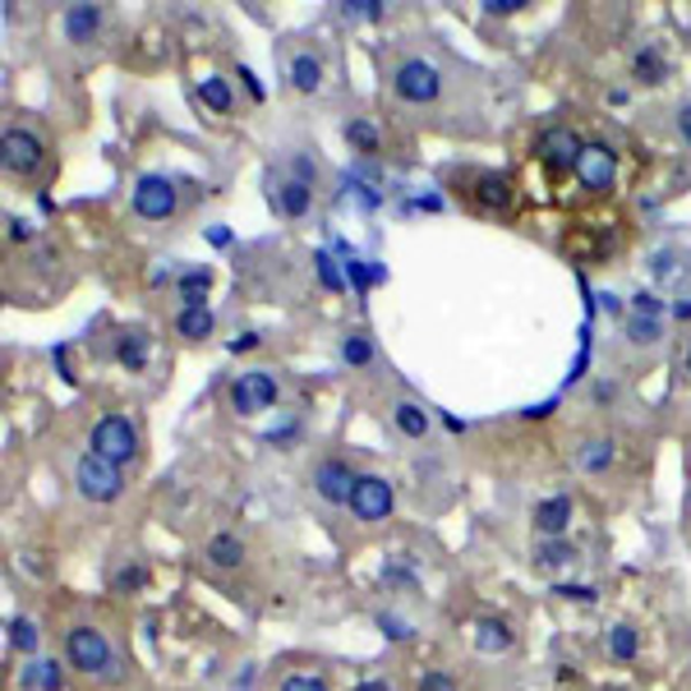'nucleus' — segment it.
I'll return each instance as SVG.
<instances>
[{
  "instance_id": "f257e3e1",
  "label": "nucleus",
  "mask_w": 691,
  "mask_h": 691,
  "mask_svg": "<svg viewBox=\"0 0 691 691\" xmlns=\"http://www.w3.org/2000/svg\"><path fill=\"white\" fill-rule=\"evenodd\" d=\"M66 654H70V664L83 669V673H102V678L116 673V654H111V645H107V637L98 632V627H74V632L66 637Z\"/></svg>"
},
{
  "instance_id": "f03ea898",
  "label": "nucleus",
  "mask_w": 691,
  "mask_h": 691,
  "mask_svg": "<svg viewBox=\"0 0 691 691\" xmlns=\"http://www.w3.org/2000/svg\"><path fill=\"white\" fill-rule=\"evenodd\" d=\"M392 88L401 102H433L443 92V74H438L433 60L415 56V60H401L397 74H392Z\"/></svg>"
},
{
  "instance_id": "7ed1b4c3",
  "label": "nucleus",
  "mask_w": 691,
  "mask_h": 691,
  "mask_svg": "<svg viewBox=\"0 0 691 691\" xmlns=\"http://www.w3.org/2000/svg\"><path fill=\"white\" fill-rule=\"evenodd\" d=\"M74 484L92 502H111V498H120V484L124 480H120V465L116 461H107L98 452H83L79 465H74Z\"/></svg>"
},
{
  "instance_id": "20e7f679",
  "label": "nucleus",
  "mask_w": 691,
  "mask_h": 691,
  "mask_svg": "<svg viewBox=\"0 0 691 691\" xmlns=\"http://www.w3.org/2000/svg\"><path fill=\"white\" fill-rule=\"evenodd\" d=\"M92 452L116 461V465H124L139 452V429L124 415H107V420H98V429H92Z\"/></svg>"
},
{
  "instance_id": "39448f33",
  "label": "nucleus",
  "mask_w": 691,
  "mask_h": 691,
  "mask_svg": "<svg viewBox=\"0 0 691 691\" xmlns=\"http://www.w3.org/2000/svg\"><path fill=\"white\" fill-rule=\"evenodd\" d=\"M0 162H6L10 176H33L47 162V148L33 130H6V139H0Z\"/></svg>"
},
{
  "instance_id": "423d86ee",
  "label": "nucleus",
  "mask_w": 691,
  "mask_h": 691,
  "mask_svg": "<svg viewBox=\"0 0 691 691\" xmlns=\"http://www.w3.org/2000/svg\"><path fill=\"white\" fill-rule=\"evenodd\" d=\"M277 401V379L268 369H249L240 373V379L231 383V405L240 415H254V411H268V405Z\"/></svg>"
},
{
  "instance_id": "0eeeda50",
  "label": "nucleus",
  "mask_w": 691,
  "mask_h": 691,
  "mask_svg": "<svg viewBox=\"0 0 691 691\" xmlns=\"http://www.w3.org/2000/svg\"><path fill=\"white\" fill-rule=\"evenodd\" d=\"M134 212L148 217V222H167L176 212V184L167 176H143L134 184Z\"/></svg>"
},
{
  "instance_id": "6e6552de",
  "label": "nucleus",
  "mask_w": 691,
  "mask_h": 691,
  "mask_svg": "<svg viewBox=\"0 0 691 691\" xmlns=\"http://www.w3.org/2000/svg\"><path fill=\"white\" fill-rule=\"evenodd\" d=\"M351 512L360 521H383L392 512V484L383 475H360V484L351 493Z\"/></svg>"
},
{
  "instance_id": "1a4fd4ad",
  "label": "nucleus",
  "mask_w": 691,
  "mask_h": 691,
  "mask_svg": "<svg viewBox=\"0 0 691 691\" xmlns=\"http://www.w3.org/2000/svg\"><path fill=\"white\" fill-rule=\"evenodd\" d=\"M613 171H618L613 148H604V143H585V148H581V157H577V180L585 184V190H609V184H613Z\"/></svg>"
},
{
  "instance_id": "9d476101",
  "label": "nucleus",
  "mask_w": 691,
  "mask_h": 691,
  "mask_svg": "<svg viewBox=\"0 0 691 691\" xmlns=\"http://www.w3.org/2000/svg\"><path fill=\"white\" fill-rule=\"evenodd\" d=\"M581 139L568 130V124H549V130L540 134V157L549 167H558V171H577V157H581Z\"/></svg>"
},
{
  "instance_id": "9b49d317",
  "label": "nucleus",
  "mask_w": 691,
  "mask_h": 691,
  "mask_svg": "<svg viewBox=\"0 0 691 691\" xmlns=\"http://www.w3.org/2000/svg\"><path fill=\"white\" fill-rule=\"evenodd\" d=\"M313 484H319V493L328 502H351L360 475H351V465H345V461H323L319 470H313Z\"/></svg>"
},
{
  "instance_id": "f8f14e48",
  "label": "nucleus",
  "mask_w": 691,
  "mask_h": 691,
  "mask_svg": "<svg viewBox=\"0 0 691 691\" xmlns=\"http://www.w3.org/2000/svg\"><path fill=\"white\" fill-rule=\"evenodd\" d=\"M568 521H572V498H544L535 508V530L549 540H558L568 530Z\"/></svg>"
},
{
  "instance_id": "ddd939ff",
  "label": "nucleus",
  "mask_w": 691,
  "mask_h": 691,
  "mask_svg": "<svg viewBox=\"0 0 691 691\" xmlns=\"http://www.w3.org/2000/svg\"><path fill=\"white\" fill-rule=\"evenodd\" d=\"M60 23H66L70 42H92V38H98V28H102V10L98 6H70Z\"/></svg>"
},
{
  "instance_id": "4468645a",
  "label": "nucleus",
  "mask_w": 691,
  "mask_h": 691,
  "mask_svg": "<svg viewBox=\"0 0 691 691\" xmlns=\"http://www.w3.org/2000/svg\"><path fill=\"white\" fill-rule=\"evenodd\" d=\"M28 691H60L66 687V673H60L56 659H38V664H28L23 678H19Z\"/></svg>"
},
{
  "instance_id": "2eb2a0df",
  "label": "nucleus",
  "mask_w": 691,
  "mask_h": 691,
  "mask_svg": "<svg viewBox=\"0 0 691 691\" xmlns=\"http://www.w3.org/2000/svg\"><path fill=\"white\" fill-rule=\"evenodd\" d=\"M176 332L190 337V341L208 337V332H212V309H208L203 300H199V304H184V309L176 313Z\"/></svg>"
},
{
  "instance_id": "dca6fc26",
  "label": "nucleus",
  "mask_w": 691,
  "mask_h": 691,
  "mask_svg": "<svg viewBox=\"0 0 691 691\" xmlns=\"http://www.w3.org/2000/svg\"><path fill=\"white\" fill-rule=\"evenodd\" d=\"M475 645H480L484 654H498V650H508V645H512V632H508V622H498V618H484V622L475 627Z\"/></svg>"
},
{
  "instance_id": "f3484780",
  "label": "nucleus",
  "mask_w": 691,
  "mask_h": 691,
  "mask_svg": "<svg viewBox=\"0 0 691 691\" xmlns=\"http://www.w3.org/2000/svg\"><path fill=\"white\" fill-rule=\"evenodd\" d=\"M277 203H281V212H287V217H304L309 203H313V194H309L304 180H287V184L277 190Z\"/></svg>"
},
{
  "instance_id": "a211bd4d",
  "label": "nucleus",
  "mask_w": 691,
  "mask_h": 691,
  "mask_svg": "<svg viewBox=\"0 0 691 691\" xmlns=\"http://www.w3.org/2000/svg\"><path fill=\"white\" fill-rule=\"evenodd\" d=\"M116 360H120L124 369H143V364H148V337H143V332H124L120 345H116Z\"/></svg>"
},
{
  "instance_id": "6ab92c4d",
  "label": "nucleus",
  "mask_w": 691,
  "mask_h": 691,
  "mask_svg": "<svg viewBox=\"0 0 691 691\" xmlns=\"http://www.w3.org/2000/svg\"><path fill=\"white\" fill-rule=\"evenodd\" d=\"M480 203H484V208H508V203H512V184H508V176L484 171V176H480Z\"/></svg>"
},
{
  "instance_id": "aec40b11",
  "label": "nucleus",
  "mask_w": 691,
  "mask_h": 691,
  "mask_svg": "<svg viewBox=\"0 0 691 691\" xmlns=\"http://www.w3.org/2000/svg\"><path fill=\"white\" fill-rule=\"evenodd\" d=\"M291 83H296L300 92H313V88L323 83V66H319L313 56H296V60H291Z\"/></svg>"
},
{
  "instance_id": "412c9836",
  "label": "nucleus",
  "mask_w": 691,
  "mask_h": 691,
  "mask_svg": "<svg viewBox=\"0 0 691 691\" xmlns=\"http://www.w3.org/2000/svg\"><path fill=\"white\" fill-rule=\"evenodd\" d=\"M208 558L217 562V568H240L244 544H240L236 535H212V544H208Z\"/></svg>"
},
{
  "instance_id": "4be33fe9",
  "label": "nucleus",
  "mask_w": 691,
  "mask_h": 691,
  "mask_svg": "<svg viewBox=\"0 0 691 691\" xmlns=\"http://www.w3.org/2000/svg\"><path fill=\"white\" fill-rule=\"evenodd\" d=\"M632 70H637V79H645V83H664V56H659L654 47H645V51H637V60H632Z\"/></svg>"
},
{
  "instance_id": "5701e85b",
  "label": "nucleus",
  "mask_w": 691,
  "mask_h": 691,
  "mask_svg": "<svg viewBox=\"0 0 691 691\" xmlns=\"http://www.w3.org/2000/svg\"><path fill=\"white\" fill-rule=\"evenodd\" d=\"M609 465H613V443H609V438H594V443L581 448V470H590V475H594V470H609Z\"/></svg>"
},
{
  "instance_id": "b1692460",
  "label": "nucleus",
  "mask_w": 691,
  "mask_h": 691,
  "mask_svg": "<svg viewBox=\"0 0 691 691\" xmlns=\"http://www.w3.org/2000/svg\"><path fill=\"white\" fill-rule=\"evenodd\" d=\"M397 429H401L405 438H424V429H429V415L420 411V405L401 401V405H397Z\"/></svg>"
},
{
  "instance_id": "393cba45",
  "label": "nucleus",
  "mask_w": 691,
  "mask_h": 691,
  "mask_svg": "<svg viewBox=\"0 0 691 691\" xmlns=\"http://www.w3.org/2000/svg\"><path fill=\"white\" fill-rule=\"evenodd\" d=\"M208 287H212V272L208 268H190L180 277V296H184V304H199V296H208Z\"/></svg>"
},
{
  "instance_id": "a878e982",
  "label": "nucleus",
  "mask_w": 691,
  "mask_h": 691,
  "mask_svg": "<svg viewBox=\"0 0 691 691\" xmlns=\"http://www.w3.org/2000/svg\"><path fill=\"white\" fill-rule=\"evenodd\" d=\"M6 632H10V645H14L19 654H33V650H38V627L28 622V618H10Z\"/></svg>"
},
{
  "instance_id": "bb28decb",
  "label": "nucleus",
  "mask_w": 691,
  "mask_h": 691,
  "mask_svg": "<svg viewBox=\"0 0 691 691\" xmlns=\"http://www.w3.org/2000/svg\"><path fill=\"white\" fill-rule=\"evenodd\" d=\"M199 98H203L212 111H222V116L231 111V88H227V79H203V83H199Z\"/></svg>"
},
{
  "instance_id": "cd10ccee",
  "label": "nucleus",
  "mask_w": 691,
  "mask_h": 691,
  "mask_svg": "<svg viewBox=\"0 0 691 691\" xmlns=\"http://www.w3.org/2000/svg\"><path fill=\"white\" fill-rule=\"evenodd\" d=\"M345 139H351L360 152H379V130H373L369 120H351V124H345Z\"/></svg>"
},
{
  "instance_id": "c85d7f7f",
  "label": "nucleus",
  "mask_w": 691,
  "mask_h": 691,
  "mask_svg": "<svg viewBox=\"0 0 691 691\" xmlns=\"http://www.w3.org/2000/svg\"><path fill=\"white\" fill-rule=\"evenodd\" d=\"M609 654L613 659H637V632H632V627H613V632H609Z\"/></svg>"
},
{
  "instance_id": "c756f323",
  "label": "nucleus",
  "mask_w": 691,
  "mask_h": 691,
  "mask_svg": "<svg viewBox=\"0 0 691 691\" xmlns=\"http://www.w3.org/2000/svg\"><path fill=\"white\" fill-rule=\"evenodd\" d=\"M313 268H319V281L328 291H341V272H337V259L328 254V249H319V254H313Z\"/></svg>"
},
{
  "instance_id": "7c9ffc66",
  "label": "nucleus",
  "mask_w": 691,
  "mask_h": 691,
  "mask_svg": "<svg viewBox=\"0 0 691 691\" xmlns=\"http://www.w3.org/2000/svg\"><path fill=\"white\" fill-rule=\"evenodd\" d=\"M345 277H351V281H355V287L364 291V287H373V281H383L388 272H383V268H364L360 259H345Z\"/></svg>"
},
{
  "instance_id": "2f4dec72",
  "label": "nucleus",
  "mask_w": 691,
  "mask_h": 691,
  "mask_svg": "<svg viewBox=\"0 0 691 691\" xmlns=\"http://www.w3.org/2000/svg\"><path fill=\"white\" fill-rule=\"evenodd\" d=\"M341 360H351V364H369L373 360V345L364 337H345L341 341Z\"/></svg>"
},
{
  "instance_id": "473e14b6",
  "label": "nucleus",
  "mask_w": 691,
  "mask_h": 691,
  "mask_svg": "<svg viewBox=\"0 0 691 691\" xmlns=\"http://www.w3.org/2000/svg\"><path fill=\"white\" fill-rule=\"evenodd\" d=\"M572 558H577V549L562 544V540H553V544L540 549V562H544V568H558V562H572Z\"/></svg>"
},
{
  "instance_id": "72a5a7b5",
  "label": "nucleus",
  "mask_w": 691,
  "mask_h": 691,
  "mask_svg": "<svg viewBox=\"0 0 691 691\" xmlns=\"http://www.w3.org/2000/svg\"><path fill=\"white\" fill-rule=\"evenodd\" d=\"M379 14H383L379 0H351V6H345V19H379Z\"/></svg>"
},
{
  "instance_id": "f704fd0d",
  "label": "nucleus",
  "mask_w": 691,
  "mask_h": 691,
  "mask_svg": "<svg viewBox=\"0 0 691 691\" xmlns=\"http://www.w3.org/2000/svg\"><path fill=\"white\" fill-rule=\"evenodd\" d=\"M379 627H383V637H392V641H411V627H405L401 618H392V613H379Z\"/></svg>"
},
{
  "instance_id": "c9c22d12",
  "label": "nucleus",
  "mask_w": 691,
  "mask_h": 691,
  "mask_svg": "<svg viewBox=\"0 0 691 691\" xmlns=\"http://www.w3.org/2000/svg\"><path fill=\"white\" fill-rule=\"evenodd\" d=\"M281 691H328V682L313 678V673H296V678H287V687H281Z\"/></svg>"
},
{
  "instance_id": "e433bc0d",
  "label": "nucleus",
  "mask_w": 691,
  "mask_h": 691,
  "mask_svg": "<svg viewBox=\"0 0 691 691\" xmlns=\"http://www.w3.org/2000/svg\"><path fill=\"white\" fill-rule=\"evenodd\" d=\"M415 691H457V682H452L448 673H424Z\"/></svg>"
},
{
  "instance_id": "4c0bfd02",
  "label": "nucleus",
  "mask_w": 691,
  "mask_h": 691,
  "mask_svg": "<svg viewBox=\"0 0 691 691\" xmlns=\"http://www.w3.org/2000/svg\"><path fill=\"white\" fill-rule=\"evenodd\" d=\"M143 585V568H120L116 572V590H139Z\"/></svg>"
},
{
  "instance_id": "58836bf2",
  "label": "nucleus",
  "mask_w": 691,
  "mask_h": 691,
  "mask_svg": "<svg viewBox=\"0 0 691 691\" xmlns=\"http://www.w3.org/2000/svg\"><path fill=\"white\" fill-rule=\"evenodd\" d=\"M627 332H632V341H654V337H659V323H654V319H645V323L632 319V328H627Z\"/></svg>"
},
{
  "instance_id": "ea45409f",
  "label": "nucleus",
  "mask_w": 691,
  "mask_h": 691,
  "mask_svg": "<svg viewBox=\"0 0 691 691\" xmlns=\"http://www.w3.org/2000/svg\"><path fill=\"white\" fill-rule=\"evenodd\" d=\"M6 236L10 240H33V227H28L23 217H6Z\"/></svg>"
},
{
  "instance_id": "a19ab883",
  "label": "nucleus",
  "mask_w": 691,
  "mask_h": 691,
  "mask_svg": "<svg viewBox=\"0 0 691 691\" xmlns=\"http://www.w3.org/2000/svg\"><path fill=\"white\" fill-rule=\"evenodd\" d=\"M558 594H562V600H581V604L594 600V590H590V585H558Z\"/></svg>"
},
{
  "instance_id": "79ce46f5",
  "label": "nucleus",
  "mask_w": 691,
  "mask_h": 691,
  "mask_svg": "<svg viewBox=\"0 0 691 691\" xmlns=\"http://www.w3.org/2000/svg\"><path fill=\"white\" fill-rule=\"evenodd\" d=\"M521 6H525V0H484V10H489V14H517Z\"/></svg>"
},
{
  "instance_id": "37998d69",
  "label": "nucleus",
  "mask_w": 691,
  "mask_h": 691,
  "mask_svg": "<svg viewBox=\"0 0 691 691\" xmlns=\"http://www.w3.org/2000/svg\"><path fill=\"white\" fill-rule=\"evenodd\" d=\"M240 79H244V88H249V92H254V102H263V83L254 79V70H249V66H240Z\"/></svg>"
},
{
  "instance_id": "c03bdc74",
  "label": "nucleus",
  "mask_w": 691,
  "mask_h": 691,
  "mask_svg": "<svg viewBox=\"0 0 691 691\" xmlns=\"http://www.w3.org/2000/svg\"><path fill=\"white\" fill-rule=\"evenodd\" d=\"M678 134L691 143V102H687V107H678Z\"/></svg>"
},
{
  "instance_id": "a18cd8bd",
  "label": "nucleus",
  "mask_w": 691,
  "mask_h": 691,
  "mask_svg": "<svg viewBox=\"0 0 691 691\" xmlns=\"http://www.w3.org/2000/svg\"><path fill=\"white\" fill-rule=\"evenodd\" d=\"M254 345H259V337H254V332H244V337H236V341H231V351L240 355V351H254Z\"/></svg>"
},
{
  "instance_id": "49530a36",
  "label": "nucleus",
  "mask_w": 691,
  "mask_h": 691,
  "mask_svg": "<svg viewBox=\"0 0 691 691\" xmlns=\"http://www.w3.org/2000/svg\"><path fill=\"white\" fill-rule=\"evenodd\" d=\"M208 240H212L217 249H222V244H231V231H227V227H212V231H208Z\"/></svg>"
},
{
  "instance_id": "de8ad7c7",
  "label": "nucleus",
  "mask_w": 691,
  "mask_h": 691,
  "mask_svg": "<svg viewBox=\"0 0 691 691\" xmlns=\"http://www.w3.org/2000/svg\"><path fill=\"white\" fill-rule=\"evenodd\" d=\"M296 176L309 184V180H313V162H304V157H296Z\"/></svg>"
},
{
  "instance_id": "09e8293b",
  "label": "nucleus",
  "mask_w": 691,
  "mask_h": 691,
  "mask_svg": "<svg viewBox=\"0 0 691 691\" xmlns=\"http://www.w3.org/2000/svg\"><path fill=\"white\" fill-rule=\"evenodd\" d=\"M600 300H604L609 313H622V300H618V296H600Z\"/></svg>"
},
{
  "instance_id": "8fccbe9b",
  "label": "nucleus",
  "mask_w": 691,
  "mask_h": 691,
  "mask_svg": "<svg viewBox=\"0 0 691 691\" xmlns=\"http://www.w3.org/2000/svg\"><path fill=\"white\" fill-rule=\"evenodd\" d=\"M355 691H392V687H388V682H360Z\"/></svg>"
},
{
  "instance_id": "3c124183",
  "label": "nucleus",
  "mask_w": 691,
  "mask_h": 691,
  "mask_svg": "<svg viewBox=\"0 0 691 691\" xmlns=\"http://www.w3.org/2000/svg\"><path fill=\"white\" fill-rule=\"evenodd\" d=\"M687 369H691V355H687Z\"/></svg>"
}]
</instances>
